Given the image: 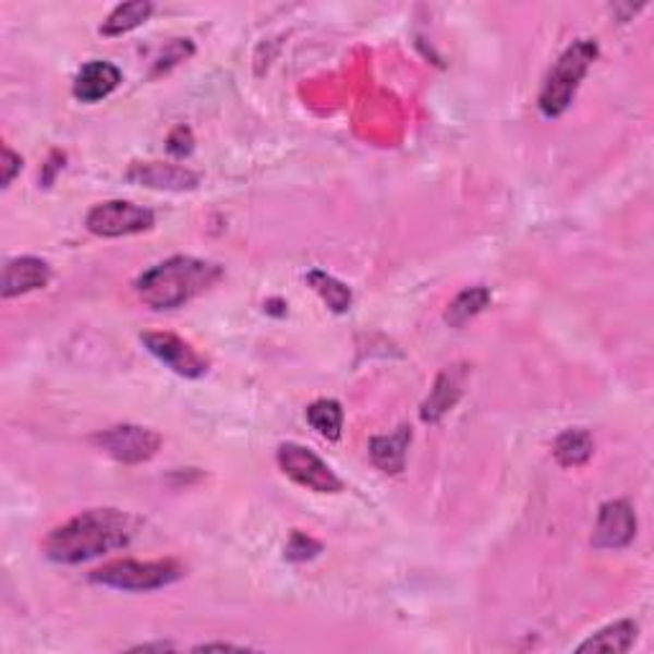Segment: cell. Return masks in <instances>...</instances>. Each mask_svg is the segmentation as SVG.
Wrapping results in <instances>:
<instances>
[{
  "instance_id": "obj_9",
  "label": "cell",
  "mask_w": 654,
  "mask_h": 654,
  "mask_svg": "<svg viewBox=\"0 0 654 654\" xmlns=\"http://www.w3.org/2000/svg\"><path fill=\"white\" fill-rule=\"evenodd\" d=\"M637 534L634 509L627 501H608L598 511L596 532H593V547L619 549L627 547Z\"/></svg>"
},
{
  "instance_id": "obj_3",
  "label": "cell",
  "mask_w": 654,
  "mask_h": 654,
  "mask_svg": "<svg viewBox=\"0 0 654 654\" xmlns=\"http://www.w3.org/2000/svg\"><path fill=\"white\" fill-rule=\"evenodd\" d=\"M598 55V47L591 39L576 41L572 47L562 51L557 64L549 70L545 87L540 93V110L545 118H557L570 108L576 98L578 85L589 74L593 59Z\"/></svg>"
},
{
  "instance_id": "obj_17",
  "label": "cell",
  "mask_w": 654,
  "mask_h": 654,
  "mask_svg": "<svg viewBox=\"0 0 654 654\" xmlns=\"http://www.w3.org/2000/svg\"><path fill=\"white\" fill-rule=\"evenodd\" d=\"M154 3H148V0H131V3L118 5V9L110 13V16L102 21L100 34L102 36H123L133 32V28H138L144 21L152 16Z\"/></svg>"
},
{
  "instance_id": "obj_18",
  "label": "cell",
  "mask_w": 654,
  "mask_h": 654,
  "mask_svg": "<svg viewBox=\"0 0 654 654\" xmlns=\"http://www.w3.org/2000/svg\"><path fill=\"white\" fill-rule=\"evenodd\" d=\"M491 292L486 287H471L465 292H460L456 300L450 302L448 312H445V323L452 327H463L468 319H473L479 312L488 307Z\"/></svg>"
},
{
  "instance_id": "obj_16",
  "label": "cell",
  "mask_w": 654,
  "mask_h": 654,
  "mask_svg": "<svg viewBox=\"0 0 654 654\" xmlns=\"http://www.w3.org/2000/svg\"><path fill=\"white\" fill-rule=\"evenodd\" d=\"M553 456L565 468L589 463L593 456V437L585 429H565L553 445Z\"/></svg>"
},
{
  "instance_id": "obj_19",
  "label": "cell",
  "mask_w": 654,
  "mask_h": 654,
  "mask_svg": "<svg viewBox=\"0 0 654 654\" xmlns=\"http://www.w3.org/2000/svg\"><path fill=\"white\" fill-rule=\"evenodd\" d=\"M307 422L327 440H338L343 433V407L336 399H319L307 409Z\"/></svg>"
},
{
  "instance_id": "obj_15",
  "label": "cell",
  "mask_w": 654,
  "mask_h": 654,
  "mask_svg": "<svg viewBox=\"0 0 654 654\" xmlns=\"http://www.w3.org/2000/svg\"><path fill=\"white\" fill-rule=\"evenodd\" d=\"M637 623L634 621H616L611 627L601 629L598 634L578 646V652H629L634 646L637 639Z\"/></svg>"
},
{
  "instance_id": "obj_8",
  "label": "cell",
  "mask_w": 654,
  "mask_h": 654,
  "mask_svg": "<svg viewBox=\"0 0 654 654\" xmlns=\"http://www.w3.org/2000/svg\"><path fill=\"white\" fill-rule=\"evenodd\" d=\"M141 343L148 348V353L156 355L164 366H169L174 374L184 378H199L207 374V361L199 355L190 343L172 332H144Z\"/></svg>"
},
{
  "instance_id": "obj_11",
  "label": "cell",
  "mask_w": 654,
  "mask_h": 654,
  "mask_svg": "<svg viewBox=\"0 0 654 654\" xmlns=\"http://www.w3.org/2000/svg\"><path fill=\"white\" fill-rule=\"evenodd\" d=\"M49 279H51V271L41 258H34V256L11 258L3 269V289H0V292H3V300H11V296L44 289L49 284Z\"/></svg>"
},
{
  "instance_id": "obj_12",
  "label": "cell",
  "mask_w": 654,
  "mask_h": 654,
  "mask_svg": "<svg viewBox=\"0 0 654 654\" xmlns=\"http://www.w3.org/2000/svg\"><path fill=\"white\" fill-rule=\"evenodd\" d=\"M121 77L123 74L116 64L95 59V62H87L77 72L72 93H74V98L82 102H98L102 98H108V95L113 93L118 85H121Z\"/></svg>"
},
{
  "instance_id": "obj_5",
  "label": "cell",
  "mask_w": 654,
  "mask_h": 654,
  "mask_svg": "<svg viewBox=\"0 0 654 654\" xmlns=\"http://www.w3.org/2000/svg\"><path fill=\"white\" fill-rule=\"evenodd\" d=\"M277 460L289 479L304 488L315 491V494H338V491H343V481L332 473V468L300 443L279 445Z\"/></svg>"
},
{
  "instance_id": "obj_7",
  "label": "cell",
  "mask_w": 654,
  "mask_h": 654,
  "mask_svg": "<svg viewBox=\"0 0 654 654\" xmlns=\"http://www.w3.org/2000/svg\"><path fill=\"white\" fill-rule=\"evenodd\" d=\"M85 226L90 233L100 238H121L144 233L154 226V213L146 207H138L133 203H123V199H113V203L95 205L87 213Z\"/></svg>"
},
{
  "instance_id": "obj_2",
  "label": "cell",
  "mask_w": 654,
  "mask_h": 654,
  "mask_svg": "<svg viewBox=\"0 0 654 654\" xmlns=\"http://www.w3.org/2000/svg\"><path fill=\"white\" fill-rule=\"evenodd\" d=\"M220 277V266L210 262L192 256H172L141 274L136 292L146 307L177 310L207 292Z\"/></svg>"
},
{
  "instance_id": "obj_6",
  "label": "cell",
  "mask_w": 654,
  "mask_h": 654,
  "mask_svg": "<svg viewBox=\"0 0 654 654\" xmlns=\"http://www.w3.org/2000/svg\"><path fill=\"white\" fill-rule=\"evenodd\" d=\"M93 443L98 448L110 456L118 463H144V460H152L156 452L161 448V437L154 433V429L146 427H136V425H118L110 429H102L93 437Z\"/></svg>"
},
{
  "instance_id": "obj_21",
  "label": "cell",
  "mask_w": 654,
  "mask_h": 654,
  "mask_svg": "<svg viewBox=\"0 0 654 654\" xmlns=\"http://www.w3.org/2000/svg\"><path fill=\"white\" fill-rule=\"evenodd\" d=\"M319 553V545L312 537H307V534L302 532H294L292 540H289L287 545V557L289 560H312Z\"/></svg>"
},
{
  "instance_id": "obj_24",
  "label": "cell",
  "mask_w": 654,
  "mask_h": 654,
  "mask_svg": "<svg viewBox=\"0 0 654 654\" xmlns=\"http://www.w3.org/2000/svg\"><path fill=\"white\" fill-rule=\"evenodd\" d=\"M197 650H238V646H233V644H203V646H197Z\"/></svg>"
},
{
  "instance_id": "obj_13",
  "label": "cell",
  "mask_w": 654,
  "mask_h": 654,
  "mask_svg": "<svg viewBox=\"0 0 654 654\" xmlns=\"http://www.w3.org/2000/svg\"><path fill=\"white\" fill-rule=\"evenodd\" d=\"M463 382H465V371L463 368H445L440 376H437L435 389L429 391V397L425 404H422V420L425 422H437L445 414L456 407V401L463 393Z\"/></svg>"
},
{
  "instance_id": "obj_20",
  "label": "cell",
  "mask_w": 654,
  "mask_h": 654,
  "mask_svg": "<svg viewBox=\"0 0 654 654\" xmlns=\"http://www.w3.org/2000/svg\"><path fill=\"white\" fill-rule=\"evenodd\" d=\"M307 281H310V287L315 289L319 296H323L325 304L332 312H346L348 307H351V302H353L351 289H348L343 281H338L336 277H330V274H325V271H310Z\"/></svg>"
},
{
  "instance_id": "obj_4",
  "label": "cell",
  "mask_w": 654,
  "mask_h": 654,
  "mask_svg": "<svg viewBox=\"0 0 654 654\" xmlns=\"http://www.w3.org/2000/svg\"><path fill=\"white\" fill-rule=\"evenodd\" d=\"M93 581L116 591H159L182 578V568L174 560H116L93 572Z\"/></svg>"
},
{
  "instance_id": "obj_14",
  "label": "cell",
  "mask_w": 654,
  "mask_h": 654,
  "mask_svg": "<svg viewBox=\"0 0 654 654\" xmlns=\"http://www.w3.org/2000/svg\"><path fill=\"white\" fill-rule=\"evenodd\" d=\"M412 443V429L401 425L397 433L374 437L371 440V460L382 468L384 473H401L407 465V450Z\"/></svg>"
},
{
  "instance_id": "obj_1",
  "label": "cell",
  "mask_w": 654,
  "mask_h": 654,
  "mask_svg": "<svg viewBox=\"0 0 654 654\" xmlns=\"http://www.w3.org/2000/svg\"><path fill=\"white\" fill-rule=\"evenodd\" d=\"M131 537L133 519L129 514L118 509H90L57 526L44 542V553L55 562L77 565L125 547Z\"/></svg>"
},
{
  "instance_id": "obj_23",
  "label": "cell",
  "mask_w": 654,
  "mask_h": 654,
  "mask_svg": "<svg viewBox=\"0 0 654 654\" xmlns=\"http://www.w3.org/2000/svg\"><path fill=\"white\" fill-rule=\"evenodd\" d=\"M0 167H3V187H9L13 177L21 172V156L13 154L9 146H3V164Z\"/></svg>"
},
{
  "instance_id": "obj_22",
  "label": "cell",
  "mask_w": 654,
  "mask_h": 654,
  "mask_svg": "<svg viewBox=\"0 0 654 654\" xmlns=\"http://www.w3.org/2000/svg\"><path fill=\"white\" fill-rule=\"evenodd\" d=\"M169 152H172L174 156H187L192 152V133L190 129H184V125H180L172 136H169Z\"/></svg>"
},
{
  "instance_id": "obj_10",
  "label": "cell",
  "mask_w": 654,
  "mask_h": 654,
  "mask_svg": "<svg viewBox=\"0 0 654 654\" xmlns=\"http://www.w3.org/2000/svg\"><path fill=\"white\" fill-rule=\"evenodd\" d=\"M125 180L141 187L152 190H169V192H184L195 190L199 184V177L192 169L177 167V164H161V161H146L133 164L125 172Z\"/></svg>"
}]
</instances>
